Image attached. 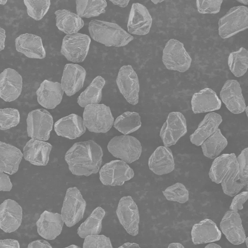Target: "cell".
<instances>
[{
    "mask_svg": "<svg viewBox=\"0 0 248 248\" xmlns=\"http://www.w3.org/2000/svg\"><path fill=\"white\" fill-rule=\"evenodd\" d=\"M223 0H197L196 7L200 14H215L218 13Z\"/></svg>",
    "mask_w": 248,
    "mask_h": 248,
    "instance_id": "7bdbcfd3",
    "label": "cell"
},
{
    "mask_svg": "<svg viewBox=\"0 0 248 248\" xmlns=\"http://www.w3.org/2000/svg\"><path fill=\"white\" fill-rule=\"evenodd\" d=\"M236 163V156L234 153L224 154L217 157L210 168L209 178L212 182L220 184L224 176Z\"/></svg>",
    "mask_w": 248,
    "mask_h": 248,
    "instance_id": "4dcf8cb0",
    "label": "cell"
},
{
    "mask_svg": "<svg viewBox=\"0 0 248 248\" xmlns=\"http://www.w3.org/2000/svg\"><path fill=\"white\" fill-rule=\"evenodd\" d=\"M64 248H81L80 247H78V246H77L76 245H71L68 247H66Z\"/></svg>",
    "mask_w": 248,
    "mask_h": 248,
    "instance_id": "9f6ffc18",
    "label": "cell"
},
{
    "mask_svg": "<svg viewBox=\"0 0 248 248\" xmlns=\"http://www.w3.org/2000/svg\"><path fill=\"white\" fill-rule=\"evenodd\" d=\"M120 224L130 235L139 233L140 214L138 207L130 196L121 198L116 211Z\"/></svg>",
    "mask_w": 248,
    "mask_h": 248,
    "instance_id": "8fae6325",
    "label": "cell"
},
{
    "mask_svg": "<svg viewBox=\"0 0 248 248\" xmlns=\"http://www.w3.org/2000/svg\"><path fill=\"white\" fill-rule=\"evenodd\" d=\"M191 235L193 243L199 245L219 241L221 232L214 221L205 218L193 226Z\"/></svg>",
    "mask_w": 248,
    "mask_h": 248,
    "instance_id": "4316f807",
    "label": "cell"
},
{
    "mask_svg": "<svg viewBox=\"0 0 248 248\" xmlns=\"http://www.w3.org/2000/svg\"><path fill=\"white\" fill-rule=\"evenodd\" d=\"M23 158V153L17 147L0 141V171L13 175L17 172Z\"/></svg>",
    "mask_w": 248,
    "mask_h": 248,
    "instance_id": "f1b7e54d",
    "label": "cell"
},
{
    "mask_svg": "<svg viewBox=\"0 0 248 248\" xmlns=\"http://www.w3.org/2000/svg\"><path fill=\"white\" fill-rule=\"evenodd\" d=\"M28 16L34 20H41L48 12L51 2L47 0H23Z\"/></svg>",
    "mask_w": 248,
    "mask_h": 248,
    "instance_id": "ab89813d",
    "label": "cell"
},
{
    "mask_svg": "<svg viewBox=\"0 0 248 248\" xmlns=\"http://www.w3.org/2000/svg\"><path fill=\"white\" fill-rule=\"evenodd\" d=\"M77 14L81 18L99 16L106 12L107 2L104 0H77Z\"/></svg>",
    "mask_w": 248,
    "mask_h": 248,
    "instance_id": "8d00e7d4",
    "label": "cell"
},
{
    "mask_svg": "<svg viewBox=\"0 0 248 248\" xmlns=\"http://www.w3.org/2000/svg\"><path fill=\"white\" fill-rule=\"evenodd\" d=\"M13 187V184L8 174L0 171V191L9 192Z\"/></svg>",
    "mask_w": 248,
    "mask_h": 248,
    "instance_id": "bcb514c9",
    "label": "cell"
},
{
    "mask_svg": "<svg viewBox=\"0 0 248 248\" xmlns=\"http://www.w3.org/2000/svg\"><path fill=\"white\" fill-rule=\"evenodd\" d=\"M36 225L40 236L53 240L61 233L64 222L60 214L45 210L41 214Z\"/></svg>",
    "mask_w": 248,
    "mask_h": 248,
    "instance_id": "44dd1931",
    "label": "cell"
},
{
    "mask_svg": "<svg viewBox=\"0 0 248 248\" xmlns=\"http://www.w3.org/2000/svg\"><path fill=\"white\" fill-rule=\"evenodd\" d=\"M248 198V192L243 191L234 196L231 205L230 210L238 212L243 208V204L246 202Z\"/></svg>",
    "mask_w": 248,
    "mask_h": 248,
    "instance_id": "f6af8a7d",
    "label": "cell"
},
{
    "mask_svg": "<svg viewBox=\"0 0 248 248\" xmlns=\"http://www.w3.org/2000/svg\"><path fill=\"white\" fill-rule=\"evenodd\" d=\"M116 84L120 93L132 105L139 102L140 84L138 75L131 65L120 68L116 78Z\"/></svg>",
    "mask_w": 248,
    "mask_h": 248,
    "instance_id": "7c38bea8",
    "label": "cell"
},
{
    "mask_svg": "<svg viewBox=\"0 0 248 248\" xmlns=\"http://www.w3.org/2000/svg\"><path fill=\"white\" fill-rule=\"evenodd\" d=\"M0 248H20L19 242L14 239H0Z\"/></svg>",
    "mask_w": 248,
    "mask_h": 248,
    "instance_id": "7dc6e473",
    "label": "cell"
},
{
    "mask_svg": "<svg viewBox=\"0 0 248 248\" xmlns=\"http://www.w3.org/2000/svg\"><path fill=\"white\" fill-rule=\"evenodd\" d=\"M99 179L105 186H122L134 176L133 170L125 162L113 160L104 164L99 171Z\"/></svg>",
    "mask_w": 248,
    "mask_h": 248,
    "instance_id": "30bf717a",
    "label": "cell"
},
{
    "mask_svg": "<svg viewBox=\"0 0 248 248\" xmlns=\"http://www.w3.org/2000/svg\"><path fill=\"white\" fill-rule=\"evenodd\" d=\"M16 50L31 59H43L46 52L41 37L31 33L20 34L15 39Z\"/></svg>",
    "mask_w": 248,
    "mask_h": 248,
    "instance_id": "603a6c76",
    "label": "cell"
},
{
    "mask_svg": "<svg viewBox=\"0 0 248 248\" xmlns=\"http://www.w3.org/2000/svg\"><path fill=\"white\" fill-rule=\"evenodd\" d=\"M23 79L16 70L7 68L0 74V98L5 102L15 101L20 95Z\"/></svg>",
    "mask_w": 248,
    "mask_h": 248,
    "instance_id": "ac0fdd59",
    "label": "cell"
},
{
    "mask_svg": "<svg viewBox=\"0 0 248 248\" xmlns=\"http://www.w3.org/2000/svg\"><path fill=\"white\" fill-rule=\"evenodd\" d=\"M244 111L246 112V115H247V116H248V106H246V108L245 109Z\"/></svg>",
    "mask_w": 248,
    "mask_h": 248,
    "instance_id": "94428289",
    "label": "cell"
},
{
    "mask_svg": "<svg viewBox=\"0 0 248 248\" xmlns=\"http://www.w3.org/2000/svg\"><path fill=\"white\" fill-rule=\"evenodd\" d=\"M113 125L118 131L126 135L141 127L140 116L138 112L127 111L117 117Z\"/></svg>",
    "mask_w": 248,
    "mask_h": 248,
    "instance_id": "d590c367",
    "label": "cell"
},
{
    "mask_svg": "<svg viewBox=\"0 0 248 248\" xmlns=\"http://www.w3.org/2000/svg\"><path fill=\"white\" fill-rule=\"evenodd\" d=\"M88 30L93 40L107 46H124L134 39L121 26L108 21L92 20L89 23Z\"/></svg>",
    "mask_w": 248,
    "mask_h": 248,
    "instance_id": "7a4b0ae2",
    "label": "cell"
},
{
    "mask_svg": "<svg viewBox=\"0 0 248 248\" xmlns=\"http://www.w3.org/2000/svg\"><path fill=\"white\" fill-rule=\"evenodd\" d=\"M28 137L32 139L46 141L50 138L53 126V117L44 108L30 111L26 119Z\"/></svg>",
    "mask_w": 248,
    "mask_h": 248,
    "instance_id": "ba28073f",
    "label": "cell"
},
{
    "mask_svg": "<svg viewBox=\"0 0 248 248\" xmlns=\"http://www.w3.org/2000/svg\"><path fill=\"white\" fill-rule=\"evenodd\" d=\"M204 248H222L221 247L216 243H211L207 245Z\"/></svg>",
    "mask_w": 248,
    "mask_h": 248,
    "instance_id": "db71d44e",
    "label": "cell"
},
{
    "mask_svg": "<svg viewBox=\"0 0 248 248\" xmlns=\"http://www.w3.org/2000/svg\"><path fill=\"white\" fill-rule=\"evenodd\" d=\"M83 248H113L109 237L105 235H89L84 238Z\"/></svg>",
    "mask_w": 248,
    "mask_h": 248,
    "instance_id": "b9f144b4",
    "label": "cell"
},
{
    "mask_svg": "<svg viewBox=\"0 0 248 248\" xmlns=\"http://www.w3.org/2000/svg\"><path fill=\"white\" fill-rule=\"evenodd\" d=\"M27 248H52L50 243L43 239H38L30 242Z\"/></svg>",
    "mask_w": 248,
    "mask_h": 248,
    "instance_id": "c3c4849f",
    "label": "cell"
},
{
    "mask_svg": "<svg viewBox=\"0 0 248 248\" xmlns=\"http://www.w3.org/2000/svg\"><path fill=\"white\" fill-rule=\"evenodd\" d=\"M64 92L61 83L44 80L36 92L38 103L46 109H54L62 102Z\"/></svg>",
    "mask_w": 248,
    "mask_h": 248,
    "instance_id": "7402d4cb",
    "label": "cell"
},
{
    "mask_svg": "<svg viewBox=\"0 0 248 248\" xmlns=\"http://www.w3.org/2000/svg\"><path fill=\"white\" fill-rule=\"evenodd\" d=\"M6 39V31L2 28L0 27V51L5 48V41Z\"/></svg>",
    "mask_w": 248,
    "mask_h": 248,
    "instance_id": "681fc988",
    "label": "cell"
},
{
    "mask_svg": "<svg viewBox=\"0 0 248 248\" xmlns=\"http://www.w3.org/2000/svg\"><path fill=\"white\" fill-rule=\"evenodd\" d=\"M86 76V71L82 66L73 63L66 64L60 83L66 95L71 96L80 90L83 86Z\"/></svg>",
    "mask_w": 248,
    "mask_h": 248,
    "instance_id": "d6986e66",
    "label": "cell"
},
{
    "mask_svg": "<svg viewBox=\"0 0 248 248\" xmlns=\"http://www.w3.org/2000/svg\"><path fill=\"white\" fill-rule=\"evenodd\" d=\"M191 104L193 113L198 114L219 109L221 101L215 91L211 88H205L193 94Z\"/></svg>",
    "mask_w": 248,
    "mask_h": 248,
    "instance_id": "484cf974",
    "label": "cell"
},
{
    "mask_svg": "<svg viewBox=\"0 0 248 248\" xmlns=\"http://www.w3.org/2000/svg\"><path fill=\"white\" fill-rule=\"evenodd\" d=\"M86 202L77 187L68 188L66 192L61 215L64 223L72 227L80 221L84 216Z\"/></svg>",
    "mask_w": 248,
    "mask_h": 248,
    "instance_id": "8992f818",
    "label": "cell"
},
{
    "mask_svg": "<svg viewBox=\"0 0 248 248\" xmlns=\"http://www.w3.org/2000/svg\"><path fill=\"white\" fill-rule=\"evenodd\" d=\"M168 248H185L184 246L180 243H172L169 245Z\"/></svg>",
    "mask_w": 248,
    "mask_h": 248,
    "instance_id": "f5cc1de1",
    "label": "cell"
},
{
    "mask_svg": "<svg viewBox=\"0 0 248 248\" xmlns=\"http://www.w3.org/2000/svg\"><path fill=\"white\" fill-rule=\"evenodd\" d=\"M148 165L150 170L157 175L172 172L175 162L171 150L165 146H158L150 155Z\"/></svg>",
    "mask_w": 248,
    "mask_h": 248,
    "instance_id": "cb8c5ba5",
    "label": "cell"
},
{
    "mask_svg": "<svg viewBox=\"0 0 248 248\" xmlns=\"http://www.w3.org/2000/svg\"><path fill=\"white\" fill-rule=\"evenodd\" d=\"M110 1L114 5L124 8L128 5L130 0H110Z\"/></svg>",
    "mask_w": 248,
    "mask_h": 248,
    "instance_id": "f907efd6",
    "label": "cell"
},
{
    "mask_svg": "<svg viewBox=\"0 0 248 248\" xmlns=\"http://www.w3.org/2000/svg\"><path fill=\"white\" fill-rule=\"evenodd\" d=\"M91 41L90 37L86 34H66L62 41L61 53L71 62H82L88 54Z\"/></svg>",
    "mask_w": 248,
    "mask_h": 248,
    "instance_id": "9c48e42d",
    "label": "cell"
},
{
    "mask_svg": "<svg viewBox=\"0 0 248 248\" xmlns=\"http://www.w3.org/2000/svg\"><path fill=\"white\" fill-rule=\"evenodd\" d=\"M107 148L113 156L127 164L138 160L142 153L140 141L135 137L128 135L114 137L109 141Z\"/></svg>",
    "mask_w": 248,
    "mask_h": 248,
    "instance_id": "277c9868",
    "label": "cell"
},
{
    "mask_svg": "<svg viewBox=\"0 0 248 248\" xmlns=\"http://www.w3.org/2000/svg\"><path fill=\"white\" fill-rule=\"evenodd\" d=\"M219 226L221 232L231 244L239 245L244 243L246 235L238 212L231 210L227 211Z\"/></svg>",
    "mask_w": 248,
    "mask_h": 248,
    "instance_id": "e0dca14e",
    "label": "cell"
},
{
    "mask_svg": "<svg viewBox=\"0 0 248 248\" xmlns=\"http://www.w3.org/2000/svg\"><path fill=\"white\" fill-rule=\"evenodd\" d=\"M20 121L17 109L11 108H0V130H6L17 126Z\"/></svg>",
    "mask_w": 248,
    "mask_h": 248,
    "instance_id": "60d3db41",
    "label": "cell"
},
{
    "mask_svg": "<svg viewBox=\"0 0 248 248\" xmlns=\"http://www.w3.org/2000/svg\"><path fill=\"white\" fill-rule=\"evenodd\" d=\"M105 83L106 81L102 77H96L78 97V105L85 108L89 105L99 104L102 100V90Z\"/></svg>",
    "mask_w": 248,
    "mask_h": 248,
    "instance_id": "1f68e13d",
    "label": "cell"
},
{
    "mask_svg": "<svg viewBox=\"0 0 248 248\" xmlns=\"http://www.w3.org/2000/svg\"><path fill=\"white\" fill-rule=\"evenodd\" d=\"M238 2H240L242 4H243L244 5H248V0H237Z\"/></svg>",
    "mask_w": 248,
    "mask_h": 248,
    "instance_id": "11a10c76",
    "label": "cell"
},
{
    "mask_svg": "<svg viewBox=\"0 0 248 248\" xmlns=\"http://www.w3.org/2000/svg\"><path fill=\"white\" fill-rule=\"evenodd\" d=\"M56 26L66 34L77 33L84 26V21L77 14L66 9L55 12Z\"/></svg>",
    "mask_w": 248,
    "mask_h": 248,
    "instance_id": "f546056e",
    "label": "cell"
},
{
    "mask_svg": "<svg viewBox=\"0 0 248 248\" xmlns=\"http://www.w3.org/2000/svg\"><path fill=\"white\" fill-rule=\"evenodd\" d=\"M248 237H246L244 241V243L246 245L247 247L248 248Z\"/></svg>",
    "mask_w": 248,
    "mask_h": 248,
    "instance_id": "91938a15",
    "label": "cell"
},
{
    "mask_svg": "<svg viewBox=\"0 0 248 248\" xmlns=\"http://www.w3.org/2000/svg\"><path fill=\"white\" fill-rule=\"evenodd\" d=\"M52 145L46 141L31 139L23 148V157L33 165L46 166Z\"/></svg>",
    "mask_w": 248,
    "mask_h": 248,
    "instance_id": "ffe728a7",
    "label": "cell"
},
{
    "mask_svg": "<svg viewBox=\"0 0 248 248\" xmlns=\"http://www.w3.org/2000/svg\"><path fill=\"white\" fill-rule=\"evenodd\" d=\"M118 248H140L139 245L136 243L126 242Z\"/></svg>",
    "mask_w": 248,
    "mask_h": 248,
    "instance_id": "816d5d0a",
    "label": "cell"
},
{
    "mask_svg": "<svg viewBox=\"0 0 248 248\" xmlns=\"http://www.w3.org/2000/svg\"><path fill=\"white\" fill-rule=\"evenodd\" d=\"M7 2V0H0V5H5Z\"/></svg>",
    "mask_w": 248,
    "mask_h": 248,
    "instance_id": "680465c9",
    "label": "cell"
},
{
    "mask_svg": "<svg viewBox=\"0 0 248 248\" xmlns=\"http://www.w3.org/2000/svg\"><path fill=\"white\" fill-rule=\"evenodd\" d=\"M153 3H154V4H157L158 3H160L161 2H163V0H152L151 1Z\"/></svg>",
    "mask_w": 248,
    "mask_h": 248,
    "instance_id": "6f0895ef",
    "label": "cell"
},
{
    "mask_svg": "<svg viewBox=\"0 0 248 248\" xmlns=\"http://www.w3.org/2000/svg\"><path fill=\"white\" fill-rule=\"evenodd\" d=\"M219 96L220 100L232 113L238 114L244 111L246 105L237 80H227L220 91Z\"/></svg>",
    "mask_w": 248,
    "mask_h": 248,
    "instance_id": "5bb4252c",
    "label": "cell"
},
{
    "mask_svg": "<svg viewBox=\"0 0 248 248\" xmlns=\"http://www.w3.org/2000/svg\"><path fill=\"white\" fill-rule=\"evenodd\" d=\"M228 145V141L220 129L205 140L201 144L203 155L210 159L216 158Z\"/></svg>",
    "mask_w": 248,
    "mask_h": 248,
    "instance_id": "836d02e7",
    "label": "cell"
},
{
    "mask_svg": "<svg viewBox=\"0 0 248 248\" xmlns=\"http://www.w3.org/2000/svg\"><path fill=\"white\" fill-rule=\"evenodd\" d=\"M222 122L221 116L215 112H209L200 123L195 131L190 136V142L197 146L214 134Z\"/></svg>",
    "mask_w": 248,
    "mask_h": 248,
    "instance_id": "83f0119b",
    "label": "cell"
},
{
    "mask_svg": "<svg viewBox=\"0 0 248 248\" xmlns=\"http://www.w3.org/2000/svg\"><path fill=\"white\" fill-rule=\"evenodd\" d=\"M187 133L186 121L180 112H170L163 125L159 136L164 145L170 147L175 145Z\"/></svg>",
    "mask_w": 248,
    "mask_h": 248,
    "instance_id": "4fadbf2b",
    "label": "cell"
},
{
    "mask_svg": "<svg viewBox=\"0 0 248 248\" xmlns=\"http://www.w3.org/2000/svg\"><path fill=\"white\" fill-rule=\"evenodd\" d=\"M152 24V18L147 8L140 3H133L127 21L128 32L136 35H146Z\"/></svg>",
    "mask_w": 248,
    "mask_h": 248,
    "instance_id": "9a60e30c",
    "label": "cell"
},
{
    "mask_svg": "<svg viewBox=\"0 0 248 248\" xmlns=\"http://www.w3.org/2000/svg\"><path fill=\"white\" fill-rule=\"evenodd\" d=\"M220 184L223 193L230 197L238 194L248 184L240 177L237 162L224 176Z\"/></svg>",
    "mask_w": 248,
    "mask_h": 248,
    "instance_id": "e575fe53",
    "label": "cell"
},
{
    "mask_svg": "<svg viewBox=\"0 0 248 248\" xmlns=\"http://www.w3.org/2000/svg\"><path fill=\"white\" fill-rule=\"evenodd\" d=\"M162 193L169 201L184 203L189 199V192L185 186L181 183H176L167 187Z\"/></svg>",
    "mask_w": 248,
    "mask_h": 248,
    "instance_id": "f35d334b",
    "label": "cell"
},
{
    "mask_svg": "<svg viewBox=\"0 0 248 248\" xmlns=\"http://www.w3.org/2000/svg\"><path fill=\"white\" fill-rule=\"evenodd\" d=\"M54 127L58 136L70 140L79 138L86 130L82 118L74 113L58 120L55 123Z\"/></svg>",
    "mask_w": 248,
    "mask_h": 248,
    "instance_id": "d4e9b609",
    "label": "cell"
},
{
    "mask_svg": "<svg viewBox=\"0 0 248 248\" xmlns=\"http://www.w3.org/2000/svg\"><path fill=\"white\" fill-rule=\"evenodd\" d=\"M105 214V210L102 207L99 206L95 208L78 227V235L81 238H85L89 235L99 234L102 231V222Z\"/></svg>",
    "mask_w": 248,
    "mask_h": 248,
    "instance_id": "d6a6232c",
    "label": "cell"
},
{
    "mask_svg": "<svg viewBox=\"0 0 248 248\" xmlns=\"http://www.w3.org/2000/svg\"><path fill=\"white\" fill-rule=\"evenodd\" d=\"M218 34L222 39L229 38L248 27V8L244 5L232 7L218 22Z\"/></svg>",
    "mask_w": 248,
    "mask_h": 248,
    "instance_id": "5b68a950",
    "label": "cell"
},
{
    "mask_svg": "<svg viewBox=\"0 0 248 248\" xmlns=\"http://www.w3.org/2000/svg\"><path fill=\"white\" fill-rule=\"evenodd\" d=\"M83 121L87 129L95 133H106L114 123L110 108L104 104L89 105L84 108Z\"/></svg>",
    "mask_w": 248,
    "mask_h": 248,
    "instance_id": "3957f363",
    "label": "cell"
},
{
    "mask_svg": "<svg viewBox=\"0 0 248 248\" xmlns=\"http://www.w3.org/2000/svg\"><path fill=\"white\" fill-rule=\"evenodd\" d=\"M103 156L101 146L88 140L75 143L66 152L64 159L73 174L87 177L98 172Z\"/></svg>",
    "mask_w": 248,
    "mask_h": 248,
    "instance_id": "6da1fadb",
    "label": "cell"
},
{
    "mask_svg": "<svg viewBox=\"0 0 248 248\" xmlns=\"http://www.w3.org/2000/svg\"><path fill=\"white\" fill-rule=\"evenodd\" d=\"M23 217V209L16 201L4 200L0 204V229L6 233L16 231L20 226Z\"/></svg>",
    "mask_w": 248,
    "mask_h": 248,
    "instance_id": "2e32d148",
    "label": "cell"
},
{
    "mask_svg": "<svg viewBox=\"0 0 248 248\" xmlns=\"http://www.w3.org/2000/svg\"><path fill=\"white\" fill-rule=\"evenodd\" d=\"M230 70L236 77H241L246 73L248 67L247 50L240 47L238 50L230 53L228 58Z\"/></svg>",
    "mask_w": 248,
    "mask_h": 248,
    "instance_id": "74e56055",
    "label": "cell"
},
{
    "mask_svg": "<svg viewBox=\"0 0 248 248\" xmlns=\"http://www.w3.org/2000/svg\"><path fill=\"white\" fill-rule=\"evenodd\" d=\"M240 177L248 183V148L244 149L236 157Z\"/></svg>",
    "mask_w": 248,
    "mask_h": 248,
    "instance_id": "ee69618b",
    "label": "cell"
},
{
    "mask_svg": "<svg viewBox=\"0 0 248 248\" xmlns=\"http://www.w3.org/2000/svg\"><path fill=\"white\" fill-rule=\"evenodd\" d=\"M162 59L167 69L182 73L188 70L192 62L183 43L175 39H170L166 44Z\"/></svg>",
    "mask_w": 248,
    "mask_h": 248,
    "instance_id": "52a82bcc",
    "label": "cell"
}]
</instances>
